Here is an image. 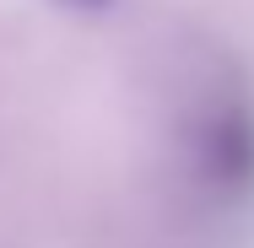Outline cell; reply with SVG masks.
Listing matches in <instances>:
<instances>
[{
    "instance_id": "6da1fadb",
    "label": "cell",
    "mask_w": 254,
    "mask_h": 248,
    "mask_svg": "<svg viewBox=\"0 0 254 248\" xmlns=\"http://www.w3.org/2000/svg\"><path fill=\"white\" fill-rule=\"evenodd\" d=\"M54 5H65V11H103V5H114V0H54Z\"/></svg>"
}]
</instances>
